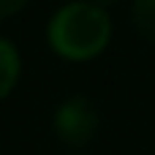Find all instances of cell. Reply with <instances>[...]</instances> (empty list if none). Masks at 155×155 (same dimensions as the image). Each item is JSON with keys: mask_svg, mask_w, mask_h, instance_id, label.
Wrapping results in <instances>:
<instances>
[{"mask_svg": "<svg viewBox=\"0 0 155 155\" xmlns=\"http://www.w3.org/2000/svg\"><path fill=\"white\" fill-rule=\"evenodd\" d=\"M112 3H117V0H98V5H104V8H106V5H112Z\"/></svg>", "mask_w": 155, "mask_h": 155, "instance_id": "8992f818", "label": "cell"}, {"mask_svg": "<svg viewBox=\"0 0 155 155\" xmlns=\"http://www.w3.org/2000/svg\"><path fill=\"white\" fill-rule=\"evenodd\" d=\"M131 22L144 41L155 44V0H134Z\"/></svg>", "mask_w": 155, "mask_h": 155, "instance_id": "277c9868", "label": "cell"}, {"mask_svg": "<svg viewBox=\"0 0 155 155\" xmlns=\"http://www.w3.org/2000/svg\"><path fill=\"white\" fill-rule=\"evenodd\" d=\"M30 0H0V19H8L14 14H19Z\"/></svg>", "mask_w": 155, "mask_h": 155, "instance_id": "5b68a950", "label": "cell"}, {"mask_svg": "<svg viewBox=\"0 0 155 155\" xmlns=\"http://www.w3.org/2000/svg\"><path fill=\"white\" fill-rule=\"evenodd\" d=\"M49 44L65 60H93L112 38V19L98 3H68L49 22Z\"/></svg>", "mask_w": 155, "mask_h": 155, "instance_id": "6da1fadb", "label": "cell"}, {"mask_svg": "<svg viewBox=\"0 0 155 155\" xmlns=\"http://www.w3.org/2000/svg\"><path fill=\"white\" fill-rule=\"evenodd\" d=\"M98 123H101L98 109L84 95H74V98L63 101L54 112V134L68 147L90 144L98 134Z\"/></svg>", "mask_w": 155, "mask_h": 155, "instance_id": "7a4b0ae2", "label": "cell"}, {"mask_svg": "<svg viewBox=\"0 0 155 155\" xmlns=\"http://www.w3.org/2000/svg\"><path fill=\"white\" fill-rule=\"evenodd\" d=\"M19 52L11 41L0 38V101L16 87V79H19Z\"/></svg>", "mask_w": 155, "mask_h": 155, "instance_id": "3957f363", "label": "cell"}]
</instances>
